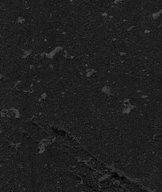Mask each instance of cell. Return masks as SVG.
I'll list each match as a JSON object with an SVG mask.
<instances>
[{"label": "cell", "instance_id": "6da1fadb", "mask_svg": "<svg viewBox=\"0 0 162 192\" xmlns=\"http://www.w3.org/2000/svg\"><path fill=\"white\" fill-rule=\"evenodd\" d=\"M32 115L33 114L31 113V111L28 108L20 109V115H21L22 119L23 120V121H26V120H28L29 119H31Z\"/></svg>", "mask_w": 162, "mask_h": 192}, {"label": "cell", "instance_id": "7a4b0ae2", "mask_svg": "<svg viewBox=\"0 0 162 192\" xmlns=\"http://www.w3.org/2000/svg\"><path fill=\"white\" fill-rule=\"evenodd\" d=\"M54 59L56 60L57 62H59V63L61 64V63L65 59L64 53H63V52H59V53H57L56 55H55V57H54Z\"/></svg>", "mask_w": 162, "mask_h": 192}]
</instances>
